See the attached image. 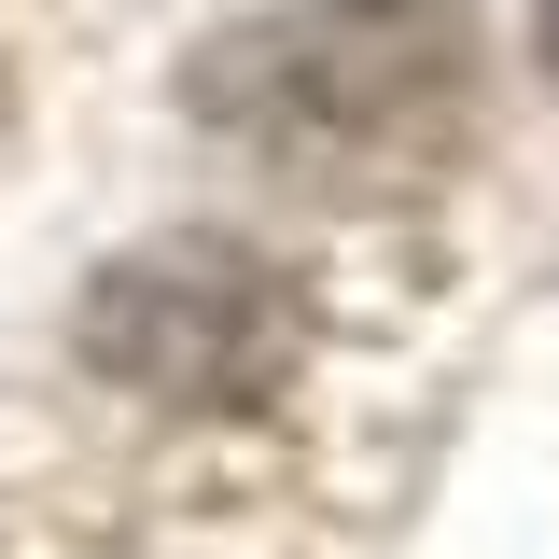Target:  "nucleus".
<instances>
[{
  "label": "nucleus",
  "mask_w": 559,
  "mask_h": 559,
  "mask_svg": "<svg viewBox=\"0 0 559 559\" xmlns=\"http://www.w3.org/2000/svg\"><path fill=\"white\" fill-rule=\"evenodd\" d=\"M197 112L238 127L280 182L378 197L433 182L476 127V14L462 0H308L197 57Z\"/></svg>",
  "instance_id": "f257e3e1"
},
{
  "label": "nucleus",
  "mask_w": 559,
  "mask_h": 559,
  "mask_svg": "<svg viewBox=\"0 0 559 559\" xmlns=\"http://www.w3.org/2000/svg\"><path fill=\"white\" fill-rule=\"evenodd\" d=\"M308 308L280 294V266H252L238 238H168L84 294V364L127 378L154 406H252L294 378Z\"/></svg>",
  "instance_id": "f03ea898"
},
{
  "label": "nucleus",
  "mask_w": 559,
  "mask_h": 559,
  "mask_svg": "<svg viewBox=\"0 0 559 559\" xmlns=\"http://www.w3.org/2000/svg\"><path fill=\"white\" fill-rule=\"evenodd\" d=\"M532 43H546V70H559V0H532Z\"/></svg>",
  "instance_id": "7ed1b4c3"
}]
</instances>
